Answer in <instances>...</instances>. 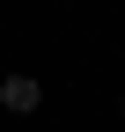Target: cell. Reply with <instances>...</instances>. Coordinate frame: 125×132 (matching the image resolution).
Returning a JSON list of instances; mask_svg holds the SVG:
<instances>
[{
    "instance_id": "6da1fadb",
    "label": "cell",
    "mask_w": 125,
    "mask_h": 132,
    "mask_svg": "<svg viewBox=\"0 0 125 132\" xmlns=\"http://www.w3.org/2000/svg\"><path fill=\"white\" fill-rule=\"evenodd\" d=\"M0 110H7V118H37L44 110V81L37 73H7L0 81Z\"/></svg>"
},
{
    "instance_id": "7a4b0ae2",
    "label": "cell",
    "mask_w": 125,
    "mask_h": 132,
    "mask_svg": "<svg viewBox=\"0 0 125 132\" xmlns=\"http://www.w3.org/2000/svg\"><path fill=\"white\" fill-rule=\"evenodd\" d=\"M118 118H125V95H118Z\"/></svg>"
}]
</instances>
